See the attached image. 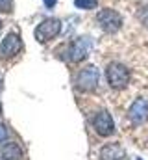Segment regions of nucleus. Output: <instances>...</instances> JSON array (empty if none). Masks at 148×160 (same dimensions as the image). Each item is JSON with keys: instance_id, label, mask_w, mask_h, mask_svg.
I'll return each mask as SVG.
<instances>
[{"instance_id": "6", "label": "nucleus", "mask_w": 148, "mask_h": 160, "mask_svg": "<svg viewBox=\"0 0 148 160\" xmlns=\"http://www.w3.org/2000/svg\"><path fill=\"white\" fill-rule=\"evenodd\" d=\"M59 32H61V21L59 19H44L35 28V39L39 43H46V41L54 39Z\"/></svg>"}, {"instance_id": "10", "label": "nucleus", "mask_w": 148, "mask_h": 160, "mask_svg": "<svg viewBox=\"0 0 148 160\" xmlns=\"http://www.w3.org/2000/svg\"><path fill=\"white\" fill-rule=\"evenodd\" d=\"M0 160H24V151L19 142L6 140L0 143Z\"/></svg>"}, {"instance_id": "16", "label": "nucleus", "mask_w": 148, "mask_h": 160, "mask_svg": "<svg viewBox=\"0 0 148 160\" xmlns=\"http://www.w3.org/2000/svg\"><path fill=\"white\" fill-rule=\"evenodd\" d=\"M2 88H4V82H2V78H0V91H2Z\"/></svg>"}, {"instance_id": "11", "label": "nucleus", "mask_w": 148, "mask_h": 160, "mask_svg": "<svg viewBox=\"0 0 148 160\" xmlns=\"http://www.w3.org/2000/svg\"><path fill=\"white\" fill-rule=\"evenodd\" d=\"M74 6L80 9H95L98 6L96 0H74Z\"/></svg>"}, {"instance_id": "2", "label": "nucleus", "mask_w": 148, "mask_h": 160, "mask_svg": "<svg viewBox=\"0 0 148 160\" xmlns=\"http://www.w3.org/2000/svg\"><path fill=\"white\" fill-rule=\"evenodd\" d=\"M91 125H93V130L100 136V138H111L117 128H115V121L111 118V114L108 110H100L93 116L91 119Z\"/></svg>"}, {"instance_id": "9", "label": "nucleus", "mask_w": 148, "mask_h": 160, "mask_svg": "<svg viewBox=\"0 0 148 160\" xmlns=\"http://www.w3.org/2000/svg\"><path fill=\"white\" fill-rule=\"evenodd\" d=\"M100 160H124L126 158V149L120 145V142H108L100 147L98 153Z\"/></svg>"}, {"instance_id": "18", "label": "nucleus", "mask_w": 148, "mask_h": 160, "mask_svg": "<svg viewBox=\"0 0 148 160\" xmlns=\"http://www.w3.org/2000/svg\"><path fill=\"white\" fill-rule=\"evenodd\" d=\"M135 160H141V158H135Z\"/></svg>"}, {"instance_id": "12", "label": "nucleus", "mask_w": 148, "mask_h": 160, "mask_svg": "<svg viewBox=\"0 0 148 160\" xmlns=\"http://www.w3.org/2000/svg\"><path fill=\"white\" fill-rule=\"evenodd\" d=\"M13 9V0H0V11L9 13Z\"/></svg>"}, {"instance_id": "1", "label": "nucleus", "mask_w": 148, "mask_h": 160, "mask_svg": "<svg viewBox=\"0 0 148 160\" xmlns=\"http://www.w3.org/2000/svg\"><path fill=\"white\" fill-rule=\"evenodd\" d=\"M106 80L111 89H124L130 84V69L120 62H111L106 67Z\"/></svg>"}, {"instance_id": "14", "label": "nucleus", "mask_w": 148, "mask_h": 160, "mask_svg": "<svg viewBox=\"0 0 148 160\" xmlns=\"http://www.w3.org/2000/svg\"><path fill=\"white\" fill-rule=\"evenodd\" d=\"M43 2H44V6H48V8H54L58 0H43Z\"/></svg>"}, {"instance_id": "8", "label": "nucleus", "mask_w": 148, "mask_h": 160, "mask_svg": "<svg viewBox=\"0 0 148 160\" xmlns=\"http://www.w3.org/2000/svg\"><path fill=\"white\" fill-rule=\"evenodd\" d=\"M91 47H93V41L89 39V38H78L71 45V48H69V58L72 62H83L89 56Z\"/></svg>"}, {"instance_id": "7", "label": "nucleus", "mask_w": 148, "mask_h": 160, "mask_svg": "<svg viewBox=\"0 0 148 160\" xmlns=\"http://www.w3.org/2000/svg\"><path fill=\"white\" fill-rule=\"evenodd\" d=\"M21 48H22L21 36L15 34V32L7 34L4 38V41L0 43V60H11V58H15L21 52Z\"/></svg>"}, {"instance_id": "4", "label": "nucleus", "mask_w": 148, "mask_h": 160, "mask_svg": "<svg viewBox=\"0 0 148 160\" xmlns=\"http://www.w3.org/2000/svg\"><path fill=\"white\" fill-rule=\"evenodd\" d=\"M96 22L108 34H115V32H118L122 28V17H120V13L115 11V9H111V8H106V9L98 11Z\"/></svg>"}, {"instance_id": "17", "label": "nucleus", "mask_w": 148, "mask_h": 160, "mask_svg": "<svg viewBox=\"0 0 148 160\" xmlns=\"http://www.w3.org/2000/svg\"><path fill=\"white\" fill-rule=\"evenodd\" d=\"M0 28H2V21H0Z\"/></svg>"}, {"instance_id": "5", "label": "nucleus", "mask_w": 148, "mask_h": 160, "mask_svg": "<svg viewBox=\"0 0 148 160\" xmlns=\"http://www.w3.org/2000/svg\"><path fill=\"white\" fill-rule=\"evenodd\" d=\"M128 119L135 127H141V125H145L148 121V101L145 97H139V99H135L130 104V108H128Z\"/></svg>"}, {"instance_id": "15", "label": "nucleus", "mask_w": 148, "mask_h": 160, "mask_svg": "<svg viewBox=\"0 0 148 160\" xmlns=\"http://www.w3.org/2000/svg\"><path fill=\"white\" fill-rule=\"evenodd\" d=\"M2 112H4V108H2V101H0V116H2Z\"/></svg>"}, {"instance_id": "3", "label": "nucleus", "mask_w": 148, "mask_h": 160, "mask_svg": "<svg viewBox=\"0 0 148 160\" xmlns=\"http://www.w3.org/2000/svg\"><path fill=\"white\" fill-rule=\"evenodd\" d=\"M98 78H100V73L95 65H85L83 69H80V73L76 75V88L80 91H95L96 86H98Z\"/></svg>"}, {"instance_id": "13", "label": "nucleus", "mask_w": 148, "mask_h": 160, "mask_svg": "<svg viewBox=\"0 0 148 160\" xmlns=\"http://www.w3.org/2000/svg\"><path fill=\"white\" fill-rule=\"evenodd\" d=\"M7 136H9V130H7V127H6L4 123H0V143H4V142L7 140Z\"/></svg>"}]
</instances>
